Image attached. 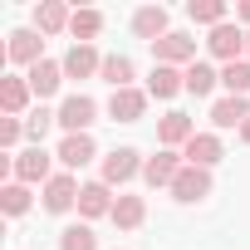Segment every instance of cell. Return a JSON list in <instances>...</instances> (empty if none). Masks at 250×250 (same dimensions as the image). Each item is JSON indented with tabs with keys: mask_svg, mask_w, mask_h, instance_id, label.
Here are the masks:
<instances>
[{
	"mask_svg": "<svg viewBox=\"0 0 250 250\" xmlns=\"http://www.w3.org/2000/svg\"><path fill=\"white\" fill-rule=\"evenodd\" d=\"M69 20H74V15L59 5V0H44V5L35 10V30H40V35H59V30H69Z\"/></svg>",
	"mask_w": 250,
	"mask_h": 250,
	"instance_id": "obj_21",
	"label": "cell"
},
{
	"mask_svg": "<svg viewBox=\"0 0 250 250\" xmlns=\"http://www.w3.org/2000/svg\"><path fill=\"white\" fill-rule=\"evenodd\" d=\"M143 216H147V201H143V196H118V201H113V226H118V230H138Z\"/></svg>",
	"mask_w": 250,
	"mask_h": 250,
	"instance_id": "obj_20",
	"label": "cell"
},
{
	"mask_svg": "<svg viewBox=\"0 0 250 250\" xmlns=\"http://www.w3.org/2000/svg\"><path fill=\"white\" fill-rule=\"evenodd\" d=\"M235 20H245V25H250V0H240V5H235Z\"/></svg>",
	"mask_w": 250,
	"mask_h": 250,
	"instance_id": "obj_32",
	"label": "cell"
},
{
	"mask_svg": "<svg viewBox=\"0 0 250 250\" xmlns=\"http://www.w3.org/2000/svg\"><path fill=\"white\" fill-rule=\"evenodd\" d=\"M191 138H196V128H191L187 113H167V118L157 123V143H162V147H187Z\"/></svg>",
	"mask_w": 250,
	"mask_h": 250,
	"instance_id": "obj_13",
	"label": "cell"
},
{
	"mask_svg": "<svg viewBox=\"0 0 250 250\" xmlns=\"http://www.w3.org/2000/svg\"><path fill=\"white\" fill-rule=\"evenodd\" d=\"M133 35L147 40V44L167 40V35H172V30H167V10H162V5H143V10L133 15Z\"/></svg>",
	"mask_w": 250,
	"mask_h": 250,
	"instance_id": "obj_8",
	"label": "cell"
},
{
	"mask_svg": "<svg viewBox=\"0 0 250 250\" xmlns=\"http://www.w3.org/2000/svg\"><path fill=\"white\" fill-rule=\"evenodd\" d=\"M187 15L196 20V25H226V0H191V5H187Z\"/></svg>",
	"mask_w": 250,
	"mask_h": 250,
	"instance_id": "obj_25",
	"label": "cell"
},
{
	"mask_svg": "<svg viewBox=\"0 0 250 250\" xmlns=\"http://www.w3.org/2000/svg\"><path fill=\"white\" fill-rule=\"evenodd\" d=\"M79 191H83V187H79L69 172H54V177L44 182V211H54V216H59V211L79 206Z\"/></svg>",
	"mask_w": 250,
	"mask_h": 250,
	"instance_id": "obj_4",
	"label": "cell"
},
{
	"mask_svg": "<svg viewBox=\"0 0 250 250\" xmlns=\"http://www.w3.org/2000/svg\"><path fill=\"white\" fill-rule=\"evenodd\" d=\"M147 113V93L143 88H118L113 98H108V118L113 123H138Z\"/></svg>",
	"mask_w": 250,
	"mask_h": 250,
	"instance_id": "obj_6",
	"label": "cell"
},
{
	"mask_svg": "<svg viewBox=\"0 0 250 250\" xmlns=\"http://www.w3.org/2000/svg\"><path fill=\"white\" fill-rule=\"evenodd\" d=\"M172 196H177V201H201V196H211V172H206V167H182L177 182H172Z\"/></svg>",
	"mask_w": 250,
	"mask_h": 250,
	"instance_id": "obj_7",
	"label": "cell"
},
{
	"mask_svg": "<svg viewBox=\"0 0 250 250\" xmlns=\"http://www.w3.org/2000/svg\"><path fill=\"white\" fill-rule=\"evenodd\" d=\"M98 69H103V59H98L93 44H74V49L64 54V79H88V74H98Z\"/></svg>",
	"mask_w": 250,
	"mask_h": 250,
	"instance_id": "obj_14",
	"label": "cell"
},
{
	"mask_svg": "<svg viewBox=\"0 0 250 250\" xmlns=\"http://www.w3.org/2000/svg\"><path fill=\"white\" fill-rule=\"evenodd\" d=\"M79 211H83V216H113L108 182H83V191H79Z\"/></svg>",
	"mask_w": 250,
	"mask_h": 250,
	"instance_id": "obj_19",
	"label": "cell"
},
{
	"mask_svg": "<svg viewBox=\"0 0 250 250\" xmlns=\"http://www.w3.org/2000/svg\"><path fill=\"white\" fill-rule=\"evenodd\" d=\"M10 172H15L20 182H49V177H54V172H49V152H44V147L20 152V157L10 162Z\"/></svg>",
	"mask_w": 250,
	"mask_h": 250,
	"instance_id": "obj_12",
	"label": "cell"
},
{
	"mask_svg": "<svg viewBox=\"0 0 250 250\" xmlns=\"http://www.w3.org/2000/svg\"><path fill=\"white\" fill-rule=\"evenodd\" d=\"M245 54H250V30H245Z\"/></svg>",
	"mask_w": 250,
	"mask_h": 250,
	"instance_id": "obj_34",
	"label": "cell"
},
{
	"mask_svg": "<svg viewBox=\"0 0 250 250\" xmlns=\"http://www.w3.org/2000/svg\"><path fill=\"white\" fill-rule=\"evenodd\" d=\"M25 103H30V83L25 79H0V108L15 118V113H25Z\"/></svg>",
	"mask_w": 250,
	"mask_h": 250,
	"instance_id": "obj_24",
	"label": "cell"
},
{
	"mask_svg": "<svg viewBox=\"0 0 250 250\" xmlns=\"http://www.w3.org/2000/svg\"><path fill=\"white\" fill-rule=\"evenodd\" d=\"M182 74H187V93H196V98H206V93L221 83V74H216L211 64H201V59H196V64H187Z\"/></svg>",
	"mask_w": 250,
	"mask_h": 250,
	"instance_id": "obj_23",
	"label": "cell"
},
{
	"mask_svg": "<svg viewBox=\"0 0 250 250\" xmlns=\"http://www.w3.org/2000/svg\"><path fill=\"white\" fill-rule=\"evenodd\" d=\"M40 49H44L40 30H15V35H10V44H5V59H15V64H30V69H35V64L44 59Z\"/></svg>",
	"mask_w": 250,
	"mask_h": 250,
	"instance_id": "obj_9",
	"label": "cell"
},
{
	"mask_svg": "<svg viewBox=\"0 0 250 250\" xmlns=\"http://www.w3.org/2000/svg\"><path fill=\"white\" fill-rule=\"evenodd\" d=\"M182 88H187V74L172 69V64H157L152 79H147V93H152V98H172V93H182Z\"/></svg>",
	"mask_w": 250,
	"mask_h": 250,
	"instance_id": "obj_18",
	"label": "cell"
},
{
	"mask_svg": "<svg viewBox=\"0 0 250 250\" xmlns=\"http://www.w3.org/2000/svg\"><path fill=\"white\" fill-rule=\"evenodd\" d=\"M143 167H147V162L138 157V147H113V152L103 157V182H108V187H123V182H133Z\"/></svg>",
	"mask_w": 250,
	"mask_h": 250,
	"instance_id": "obj_1",
	"label": "cell"
},
{
	"mask_svg": "<svg viewBox=\"0 0 250 250\" xmlns=\"http://www.w3.org/2000/svg\"><path fill=\"white\" fill-rule=\"evenodd\" d=\"M93 113H98V103H93L88 93H74V98H64V103H59V128H64L69 138H74V133H88Z\"/></svg>",
	"mask_w": 250,
	"mask_h": 250,
	"instance_id": "obj_2",
	"label": "cell"
},
{
	"mask_svg": "<svg viewBox=\"0 0 250 250\" xmlns=\"http://www.w3.org/2000/svg\"><path fill=\"white\" fill-rule=\"evenodd\" d=\"M221 83H226L235 98H245V93H250V59H235V64H226V69H221Z\"/></svg>",
	"mask_w": 250,
	"mask_h": 250,
	"instance_id": "obj_26",
	"label": "cell"
},
{
	"mask_svg": "<svg viewBox=\"0 0 250 250\" xmlns=\"http://www.w3.org/2000/svg\"><path fill=\"white\" fill-rule=\"evenodd\" d=\"M240 143H250V118H245V123H240Z\"/></svg>",
	"mask_w": 250,
	"mask_h": 250,
	"instance_id": "obj_33",
	"label": "cell"
},
{
	"mask_svg": "<svg viewBox=\"0 0 250 250\" xmlns=\"http://www.w3.org/2000/svg\"><path fill=\"white\" fill-rule=\"evenodd\" d=\"M98 74H103V83H113V93L118 88H133V59L128 54H108Z\"/></svg>",
	"mask_w": 250,
	"mask_h": 250,
	"instance_id": "obj_22",
	"label": "cell"
},
{
	"mask_svg": "<svg viewBox=\"0 0 250 250\" xmlns=\"http://www.w3.org/2000/svg\"><path fill=\"white\" fill-rule=\"evenodd\" d=\"M54 123H59V113H49V108H35V113H30V118H25V133H30V138H35V147H40V143H44V133H49V128H54Z\"/></svg>",
	"mask_w": 250,
	"mask_h": 250,
	"instance_id": "obj_30",
	"label": "cell"
},
{
	"mask_svg": "<svg viewBox=\"0 0 250 250\" xmlns=\"http://www.w3.org/2000/svg\"><path fill=\"white\" fill-rule=\"evenodd\" d=\"M245 118H250V103L235 98V93H226V98L211 103V123H216V128H240Z\"/></svg>",
	"mask_w": 250,
	"mask_h": 250,
	"instance_id": "obj_16",
	"label": "cell"
},
{
	"mask_svg": "<svg viewBox=\"0 0 250 250\" xmlns=\"http://www.w3.org/2000/svg\"><path fill=\"white\" fill-rule=\"evenodd\" d=\"M152 54H157V64H172V69H177V64H196V40L172 30L167 40H157V44H152Z\"/></svg>",
	"mask_w": 250,
	"mask_h": 250,
	"instance_id": "obj_5",
	"label": "cell"
},
{
	"mask_svg": "<svg viewBox=\"0 0 250 250\" xmlns=\"http://www.w3.org/2000/svg\"><path fill=\"white\" fill-rule=\"evenodd\" d=\"M25 83H30V93H35V98H49V93L64 83V64H54V59H40V64L25 74Z\"/></svg>",
	"mask_w": 250,
	"mask_h": 250,
	"instance_id": "obj_10",
	"label": "cell"
},
{
	"mask_svg": "<svg viewBox=\"0 0 250 250\" xmlns=\"http://www.w3.org/2000/svg\"><path fill=\"white\" fill-rule=\"evenodd\" d=\"M0 206H5V216H25L30 211V187L25 182H10L5 191H0Z\"/></svg>",
	"mask_w": 250,
	"mask_h": 250,
	"instance_id": "obj_28",
	"label": "cell"
},
{
	"mask_svg": "<svg viewBox=\"0 0 250 250\" xmlns=\"http://www.w3.org/2000/svg\"><path fill=\"white\" fill-rule=\"evenodd\" d=\"M93 157H98V147H93V138H88V133H74V138H64V143H59V162H64L69 172H74V167H88Z\"/></svg>",
	"mask_w": 250,
	"mask_h": 250,
	"instance_id": "obj_15",
	"label": "cell"
},
{
	"mask_svg": "<svg viewBox=\"0 0 250 250\" xmlns=\"http://www.w3.org/2000/svg\"><path fill=\"white\" fill-rule=\"evenodd\" d=\"M206 49H211L216 59H226V64H235V59L245 54V30L226 20V25H216V30H211V40H206Z\"/></svg>",
	"mask_w": 250,
	"mask_h": 250,
	"instance_id": "obj_3",
	"label": "cell"
},
{
	"mask_svg": "<svg viewBox=\"0 0 250 250\" xmlns=\"http://www.w3.org/2000/svg\"><path fill=\"white\" fill-rule=\"evenodd\" d=\"M59 250H98V235H93L88 226H69V230L59 235Z\"/></svg>",
	"mask_w": 250,
	"mask_h": 250,
	"instance_id": "obj_29",
	"label": "cell"
},
{
	"mask_svg": "<svg viewBox=\"0 0 250 250\" xmlns=\"http://www.w3.org/2000/svg\"><path fill=\"white\" fill-rule=\"evenodd\" d=\"M182 157H187V167H206V172H211V162H221V138H216V133H196V138L182 147Z\"/></svg>",
	"mask_w": 250,
	"mask_h": 250,
	"instance_id": "obj_11",
	"label": "cell"
},
{
	"mask_svg": "<svg viewBox=\"0 0 250 250\" xmlns=\"http://www.w3.org/2000/svg\"><path fill=\"white\" fill-rule=\"evenodd\" d=\"M69 30H74V40H79V44H88V40L103 30V15H98V10H74Z\"/></svg>",
	"mask_w": 250,
	"mask_h": 250,
	"instance_id": "obj_27",
	"label": "cell"
},
{
	"mask_svg": "<svg viewBox=\"0 0 250 250\" xmlns=\"http://www.w3.org/2000/svg\"><path fill=\"white\" fill-rule=\"evenodd\" d=\"M177 172H182V162H177V152L172 147H162L157 157H147V167H143V177L152 182V187H172L177 182Z\"/></svg>",
	"mask_w": 250,
	"mask_h": 250,
	"instance_id": "obj_17",
	"label": "cell"
},
{
	"mask_svg": "<svg viewBox=\"0 0 250 250\" xmlns=\"http://www.w3.org/2000/svg\"><path fill=\"white\" fill-rule=\"evenodd\" d=\"M20 133H25V123H20V118H5V123H0V143H5V147H15Z\"/></svg>",
	"mask_w": 250,
	"mask_h": 250,
	"instance_id": "obj_31",
	"label": "cell"
}]
</instances>
